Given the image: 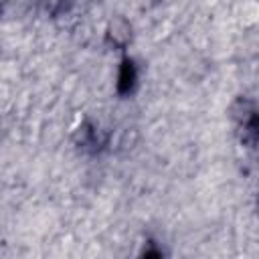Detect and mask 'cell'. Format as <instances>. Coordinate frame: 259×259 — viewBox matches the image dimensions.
Masks as SVG:
<instances>
[{
	"instance_id": "cell-1",
	"label": "cell",
	"mask_w": 259,
	"mask_h": 259,
	"mask_svg": "<svg viewBox=\"0 0 259 259\" xmlns=\"http://www.w3.org/2000/svg\"><path fill=\"white\" fill-rule=\"evenodd\" d=\"M136 85V67L130 59H125L119 67V75H117V91L121 95H127Z\"/></svg>"
},
{
	"instance_id": "cell-2",
	"label": "cell",
	"mask_w": 259,
	"mask_h": 259,
	"mask_svg": "<svg viewBox=\"0 0 259 259\" xmlns=\"http://www.w3.org/2000/svg\"><path fill=\"white\" fill-rule=\"evenodd\" d=\"M144 259H162V255H160V251L158 249H148L146 253H144Z\"/></svg>"
}]
</instances>
